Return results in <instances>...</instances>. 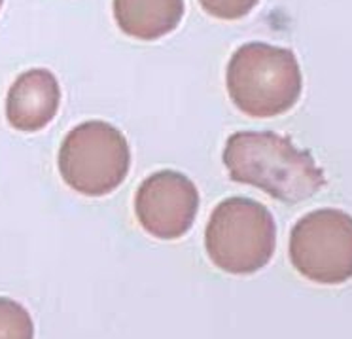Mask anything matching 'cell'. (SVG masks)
Listing matches in <instances>:
<instances>
[{"mask_svg":"<svg viewBox=\"0 0 352 339\" xmlns=\"http://www.w3.org/2000/svg\"><path fill=\"white\" fill-rule=\"evenodd\" d=\"M205 248L218 270L231 275H252L263 270L275 254V218L258 201L223 199L207 223Z\"/></svg>","mask_w":352,"mask_h":339,"instance_id":"cell-3","label":"cell"},{"mask_svg":"<svg viewBox=\"0 0 352 339\" xmlns=\"http://www.w3.org/2000/svg\"><path fill=\"white\" fill-rule=\"evenodd\" d=\"M226 84L231 102L243 114L275 118L298 102L303 76L292 50L248 42L231 55Z\"/></svg>","mask_w":352,"mask_h":339,"instance_id":"cell-2","label":"cell"},{"mask_svg":"<svg viewBox=\"0 0 352 339\" xmlns=\"http://www.w3.org/2000/svg\"><path fill=\"white\" fill-rule=\"evenodd\" d=\"M2 4H4V0H0V8H2Z\"/></svg>","mask_w":352,"mask_h":339,"instance_id":"cell-11","label":"cell"},{"mask_svg":"<svg viewBox=\"0 0 352 339\" xmlns=\"http://www.w3.org/2000/svg\"><path fill=\"white\" fill-rule=\"evenodd\" d=\"M222 160L231 180L254 186L288 205L313 197L326 186L324 171L313 154L278 133H233Z\"/></svg>","mask_w":352,"mask_h":339,"instance_id":"cell-1","label":"cell"},{"mask_svg":"<svg viewBox=\"0 0 352 339\" xmlns=\"http://www.w3.org/2000/svg\"><path fill=\"white\" fill-rule=\"evenodd\" d=\"M61 105V87L52 70L31 69L12 84L6 97V120L17 131L44 129Z\"/></svg>","mask_w":352,"mask_h":339,"instance_id":"cell-7","label":"cell"},{"mask_svg":"<svg viewBox=\"0 0 352 339\" xmlns=\"http://www.w3.org/2000/svg\"><path fill=\"white\" fill-rule=\"evenodd\" d=\"M114 17L133 39L157 40L180 25L184 0H114Z\"/></svg>","mask_w":352,"mask_h":339,"instance_id":"cell-8","label":"cell"},{"mask_svg":"<svg viewBox=\"0 0 352 339\" xmlns=\"http://www.w3.org/2000/svg\"><path fill=\"white\" fill-rule=\"evenodd\" d=\"M199 210V192L178 171H160L146 178L135 195L138 223L155 239L173 241L192 230Z\"/></svg>","mask_w":352,"mask_h":339,"instance_id":"cell-6","label":"cell"},{"mask_svg":"<svg viewBox=\"0 0 352 339\" xmlns=\"http://www.w3.org/2000/svg\"><path fill=\"white\" fill-rule=\"evenodd\" d=\"M0 339H34L29 311L10 298H0Z\"/></svg>","mask_w":352,"mask_h":339,"instance_id":"cell-9","label":"cell"},{"mask_svg":"<svg viewBox=\"0 0 352 339\" xmlns=\"http://www.w3.org/2000/svg\"><path fill=\"white\" fill-rule=\"evenodd\" d=\"M294 267L318 285H343L352 278V216L341 208H318L292 228Z\"/></svg>","mask_w":352,"mask_h":339,"instance_id":"cell-5","label":"cell"},{"mask_svg":"<svg viewBox=\"0 0 352 339\" xmlns=\"http://www.w3.org/2000/svg\"><path fill=\"white\" fill-rule=\"evenodd\" d=\"M131 148L114 125L91 120L76 125L59 148L63 180L82 195L102 197L127 178Z\"/></svg>","mask_w":352,"mask_h":339,"instance_id":"cell-4","label":"cell"},{"mask_svg":"<svg viewBox=\"0 0 352 339\" xmlns=\"http://www.w3.org/2000/svg\"><path fill=\"white\" fill-rule=\"evenodd\" d=\"M203 10L218 19L233 21L248 16L260 0H199Z\"/></svg>","mask_w":352,"mask_h":339,"instance_id":"cell-10","label":"cell"}]
</instances>
